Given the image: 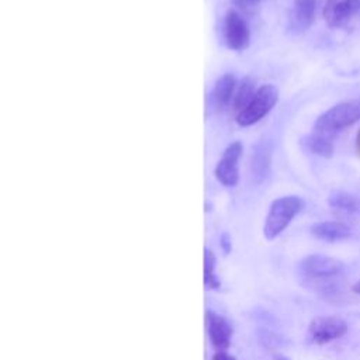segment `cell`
Returning a JSON list of instances; mask_svg holds the SVG:
<instances>
[{"mask_svg": "<svg viewBox=\"0 0 360 360\" xmlns=\"http://www.w3.org/2000/svg\"><path fill=\"white\" fill-rule=\"evenodd\" d=\"M278 360H287V359H278Z\"/></svg>", "mask_w": 360, "mask_h": 360, "instance_id": "603a6c76", "label": "cell"}, {"mask_svg": "<svg viewBox=\"0 0 360 360\" xmlns=\"http://www.w3.org/2000/svg\"><path fill=\"white\" fill-rule=\"evenodd\" d=\"M356 146H357V150H359V153H360V129H359V132H357V135H356Z\"/></svg>", "mask_w": 360, "mask_h": 360, "instance_id": "7402d4cb", "label": "cell"}, {"mask_svg": "<svg viewBox=\"0 0 360 360\" xmlns=\"http://www.w3.org/2000/svg\"><path fill=\"white\" fill-rule=\"evenodd\" d=\"M205 319H207V333L211 345L217 350H226L231 343L232 326L228 323L225 318L214 312H207Z\"/></svg>", "mask_w": 360, "mask_h": 360, "instance_id": "30bf717a", "label": "cell"}, {"mask_svg": "<svg viewBox=\"0 0 360 360\" xmlns=\"http://www.w3.org/2000/svg\"><path fill=\"white\" fill-rule=\"evenodd\" d=\"M214 255L211 253V250H205V260H204V280H205V284L211 288H215L218 287V280L215 277V273H214Z\"/></svg>", "mask_w": 360, "mask_h": 360, "instance_id": "e0dca14e", "label": "cell"}, {"mask_svg": "<svg viewBox=\"0 0 360 360\" xmlns=\"http://www.w3.org/2000/svg\"><path fill=\"white\" fill-rule=\"evenodd\" d=\"M278 90L274 84H262L256 89L253 97L248 105L235 115V121L239 127H252L264 118L277 104Z\"/></svg>", "mask_w": 360, "mask_h": 360, "instance_id": "3957f363", "label": "cell"}, {"mask_svg": "<svg viewBox=\"0 0 360 360\" xmlns=\"http://www.w3.org/2000/svg\"><path fill=\"white\" fill-rule=\"evenodd\" d=\"M243 146L239 141L229 143L222 152L215 169V179L225 187H235L239 183V159L242 156Z\"/></svg>", "mask_w": 360, "mask_h": 360, "instance_id": "5b68a950", "label": "cell"}, {"mask_svg": "<svg viewBox=\"0 0 360 360\" xmlns=\"http://www.w3.org/2000/svg\"><path fill=\"white\" fill-rule=\"evenodd\" d=\"M236 86H238V80L232 73H225L219 76L208 94L207 107H210L217 112L225 110L232 103Z\"/></svg>", "mask_w": 360, "mask_h": 360, "instance_id": "9c48e42d", "label": "cell"}, {"mask_svg": "<svg viewBox=\"0 0 360 360\" xmlns=\"http://www.w3.org/2000/svg\"><path fill=\"white\" fill-rule=\"evenodd\" d=\"M304 274L312 278H326L339 274L343 270V263L335 257L323 255H309L300 263Z\"/></svg>", "mask_w": 360, "mask_h": 360, "instance_id": "ba28073f", "label": "cell"}, {"mask_svg": "<svg viewBox=\"0 0 360 360\" xmlns=\"http://www.w3.org/2000/svg\"><path fill=\"white\" fill-rule=\"evenodd\" d=\"M322 15L330 28L346 27L360 15V0H326Z\"/></svg>", "mask_w": 360, "mask_h": 360, "instance_id": "52a82bcc", "label": "cell"}, {"mask_svg": "<svg viewBox=\"0 0 360 360\" xmlns=\"http://www.w3.org/2000/svg\"><path fill=\"white\" fill-rule=\"evenodd\" d=\"M263 0H232L233 6L242 11H252L256 8Z\"/></svg>", "mask_w": 360, "mask_h": 360, "instance_id": "ac0fdd59", "label": "cell"}, {"mask_svg": "<svg viewBox=\"0 0 360 360\" xmlns=\"http://www.w3.org/2000/svg\"><path fill=\"white\" fill-rule=\"evenodd\" d=\"M352 291L357 295H360V280H357L353 285H352Z\"/></svg>", "mask_w": 360, "mask_h": 360, "instance_id": "ffe728a7", "label": "cell"}, {"mask_svg": "<svg viewBox=\"0 0 360 360\" xmlns=\"http://www.w3.org/2000/svg\"><path fill=\"white\" fill-rule=\"evenodd\" d=\"M360 121V98H352L332 105L314 122V134L332 139L338 132Z\"/></svg>", "mask_w": 360, "mask_h": 360, "instance_id": "6da1fadb", "label": "cell"}, {"mask_svg": "<svg viewBox=\"0 0 360 360\" xmlns=\"http://www.w3.org/2000/svg\"><path fill=\"white\" fill-rule=\"evenodd\" d=\"M271 165V150L266 141H260L253 146L252 158H250V172L256 181H263Z\"/></svg>", "mask_w": 360, "mask_h": 360, "instance_id": "7c38bea8", "label": "cell"}, {"mask_svg": "<svg viewBox=\"0 0 360 360\" xmlns=\"http://www.w3.org/2000/svg\"><path fill=\"white\" fill-rule=\"evenodd\" d=\"M256 91V86H255V82L253 79L250 77H243L238 86H236V90H235V94H233V98H232V110L238 114L239 111H242L248 103L250 101V98L253 97Z\"/></svg>", "mask_w": 360, "mask_h": 360, "instance_id": "9a60e30c", "label": "cell"}, {"mask_svg": "<svg viewBox=\"0 0 360 360\" xmlns=\"http://www.w3.org/2000/svg\"><path fill=\"white\" fill-rule=\"evenodd\" d=\"M222 246H224V249H225V246H226V250L229 249V238H228V235H224V236H222Z\"/></svg>", "mask_w": 360, "mask_h": 360, "instance_id": "44dd1931", "label": "cell"}, {"mask_svg": "<svg viewBox=\"0 0 360 360\" xmlns=\"http://www.w3.org/2000/svg\"><path fill=\"white\" fill-rule=\"evenodd\" d=\"M302 205L304 202L298 195H284L273 200L263 224L264 238L267 240L276 239L300 214Z\"/></svg>", "mask_w": 360, "mask_h": 360, "instance_id": "7a4b0ae2", "label": "cell"}, {"mask_svg": "<svg viewBox=\"0 0 360 360\" xmlns=\"http://www.w3.org/2000/svg\"><path fill=\"white\" fill-rule=\"evenodd\" d=\"M316 0H294L292 11L290 15L291 27L297 31L309 28L315 20Z\"/></svg>", "mask_w": 360, "mask_h": 360, "instance_id": "4fadbf2b", "label": "cell"}, {"mask_svg": "<svg viewBox=\"0 0 360 360\" xmlns=\"http://www.w3.org/2000/svg\"><path fill=\"white\" fill-rule=\"evenodd\" d=\"M222 38L232 51H243L250 44V28L246 20L233 8L228 10L222 22Z\"/></svg>", "mask_w": 360, "mask_h": 360, "instance_id": "277c9868", "label": "cell"}, {"mask_svg": "<svg viewBox=\"0 0 360 360\" xmlns=\"http://www.w3.org/2000/svg\"><path fill=\"white\" fill-rule=\"evenodd\" d=\"M328 204L340 212L349 214V215H356L360 214V200L346 191H333L329 198Z\"/></svg>", "mask_w": 360, "mask_h": 360, "instance_id": "5bb4252c", "label": "cell"}, {"mask_svg": "<svg viewBox=\"0 0 360 360\" xmlns=\"http://www.w3.org/2000/svg\"><path fill=\"white\" fill-rule=\"evenodd\" d=\"M347 323L339 316H315L308 326L309 340L315 345H326L347 333Z\"/></svg>", "mask_w": 360, "mask_h": 360, "instance_id": "8992f818", "label": "cell"}, {"mask_svg": "<svg viewBox=\"0 0 360 360\" xmlns=\"http://www.w3.org/2000/svg\"><path fill=\"white\" fill-rule=\"evenodd\" d=\"M314 238L323 242H340L352 235V228L340 221H321L309 226Z\"/></svg>", "mask_w": 360, "mask_h": 360, "instance_id": "8fae6325", "label": "cell"}, {"mask_svg": "<svg viewBox=\"0 0 360 360\" xmlns=\"http://www.w3.org/2000/svg\"><path fill=\"white\" fill-rule=\"evenodd\" d=\"M305 146L309 149V152L322 158H330L333 155L332 139L325 138L322 135H316L314 132L305 139Z\"/></svg>", "mask_w": 360, "mask_h": 360, "instance_id": "2e32d148", "label": "cell"}, {"mask_svg": "<svg viewBox=\"0 0 360 360\" xmlns=\"http://www.w3.org/2000/svg\"><path fill=\"white\" fill-rule=\"evenodd\" d=\"M212 360H236L233 356L228 354L225 350H218L214 356H212Z\"/></svg>", "mask_w": 360, "mask_h": 360, "instance_id": "d6986e66", "label": "cell"}]
</instances>
